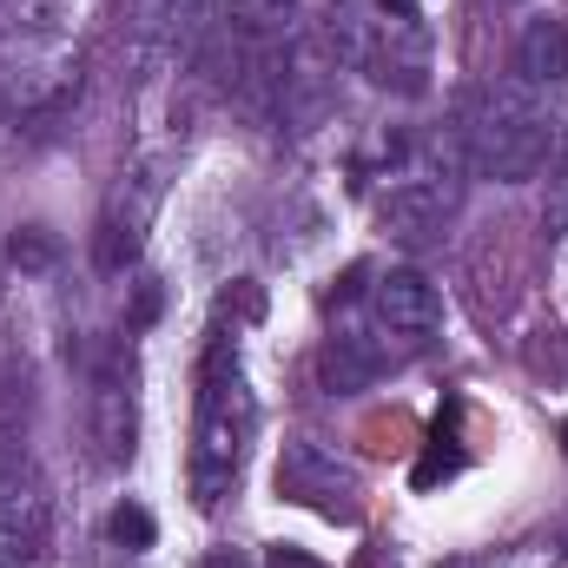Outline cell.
<instances>
[{"mask_svg":"<svg viewBox=\"0 0 568 568\" xmlns=\"http://www.w3.org/2000/svg\"><path fill=\"white\" fill-rule=\"evenodd\" d=\"M252 429H258V397L239 371V351L232 337H212L199 357V429H192V503L199 509H212L232 489Z\"/></svg>","mask_w":568,"mask_h":568,"instance_id":"6da1fadb","label":"cell"},{"mask_svg":"<svg viewBox=\"0 0 568 568\" xmlns=\"http://www.w3.org/2000/svg\"><path fill=\"white\" fill-rule=\"evenodd\" d=\"M516 73H523V87H556V80H568V20H529L523 27Z\"/></svg>","mask_w":568,"mask_h":568,"instance_id":"9c48e42d","label":"cell"},{"mask_svg":"<svg viewBox=\"0 0 568 568\" xmlns=\"http://www.w3.org/2000/svg\"><path fill=\"white\" fill-rule=\"evenodd\" d=\"M7 252H13V265H20V272H47V265L60 258V239H53V232H40V225H20Z\"/></svg>","mask_w":568,"mask_h":568,"instance_id":"7c38bea8","label":"cell"},{"mask_svg":"<svg viewBox=\"0 0 568 568\" xmlns=\"http://www.w3.org/2000/svg\"><path fill=\"white\" fill-rule=\"evenodd\" d=\"M199 568H252V562H245V556H232V549H219V556H205Z\"/></svg>","mask_w":568,"mask_h":568,"instance_id":"ac0fdd59","label":"cell"},{"mask_svg":"<svg viewBox=\"0 0 568 568\" xmlns=\"http://www.w3.org/2000/svg\"><path fill=\"white\" fill-rule=\"evenodd\" d=\"M384 371H390V344H377V337H364V331H337V337L317 351V384H324L331 397H357V390H371Z\"/></svg>","mask_w":568,"mask_h":568,"instance_id":"52a82bcc","label":"cell"},{"mask_svg":"<svg viewBox=\"0 0 568 568\" xmlns=\"http://www.w3.org/2000/svg\"><path fill=\"white\" fill-rule=\"evenodd\" d=\"M456 469H463V449H443V436H436V443H429V456L410 469V483H417V489H436V483H449Z\"/></svg>","mask_w":568,"mask_h":568,"instance_id":"4fadbf2b","label":"cell"},{"mask_svg":"<svg viewBox=\"0 0 568 568\" xmlns=\"http://www.w3.org/2000/svg\"><path fill=\"white\" fill-rule=\"evenodd\" d=\"M33 556H40V536L0 529V568H33Z\"/></svg>","mask_w":568,"mask_h":568,"instance_id":"5bb4252c","label":"cell"},{"mask_svg":"<svg viewBox=\"0 0 568 568\" xmlns=\"http://www.w3.org/2000/svg\"><path fill=\"white\" fill-rule=\"evenodd\" d=\"M152 317H159V284H140V297H133V317H126V324H133V331H145Z\"/></svg>","mask_w":568,"mask_h":568,"instance_id":"9a60e30c","label":"cell"},{"mask_svg":"<svg viewBox=\"0 0 568 568\" xmlns=\"http://www.w3.org/2000/svg\"><path fill=\"white\" fill-rule=\"evenodd\" d=\"M377 317H384V331H397L410 344H429L443 331V297H436V284L424 272H384L377 278Z\"/></svg>","mask_w":568,"mask_h":568,"instance_id":"277c9868","label":"cell"},{"mask_svg":"<svg viewBox=\"0 0 568 568\" xmlns=\"http://www.w3.org/2000/svg\"><path fill=\"white\" fill-rule=\"evenodd\" d=\"M272 568H324V562L304 556V549H291V542H278V549H272Z\"/></svg>","mask_w":568,"mask_h":568,"instance_id":"e0dca14e","label":"cell"},{"mask_svg":"<svg viewBox=\"0 0 568 568\" xmlns=\"http://www.w3.org/2000/svg\"><path fill=\"white\" fill-rule=\"evenodd\" d=\"M152 205H159V185H152V179H133V199L120 192V199L106 205V219H100V232H93V265H100V272H126V265L140 258Z\"/></svg>","mask_w":568,"mask_h":568,"instance_id":"5b68a950","label":"cell"},{"mask_svg":"<svg viewBox=\"0 0 568 568\" xmlns=\"http://www.w3.org/2000/svg\"><path fill=\"white\" fill-rule=\"evenodd\" d=\"M106 536H113L120 549H152V542H159V523H152V509H140V503H120V509L106 516Z\"/></svg>","mask_w":568,"mask_h":568,"instance_id":"8fae6325","label":"cell"},{"mask_svg":"<svg viewBox=\"0 0 568 568\" xmlns=\"http://www.w3.org/2000/svg\"><path fill=\"white\" fill-rule=\"evenodd\" d=\"M456 145H463L469 172H483V179H536L556 159V126L523 87H483L463 106Z\"/></svg>","mask_w":568,"mask_h":568,"instance_id":"7a4b0ae2","label":"cell"},{"mask_svg":"<svg viewBox=\"0 0 568 568\" xmlns=\"http://www.w3.org/2000/svg\"><path fill=\"white\" fill-rule=\"evenodd\" d=\"M126 384H133V364L120 371V357H113V371L93 390V443H100V463H126L140 449V410H133V390Z\"/></svg>","mask_w":568,"mask_h":568,"instance_id":"ba28073f","label":"cell"},{"mask_svg":"<svg viewBox=\"0 0 568 568\" xmlns=\"http://www.w3.org/2000/svg\"><path fill=\"white\" fill-rule=\"evenodd\" d=\"M225 13H232V27L252 33V40H284V33L297 27L304 0H225Z\"/></svg>","mask_w":568,"mask_h":568,"instance_id":"30bf717a","label":"cell"},{"mask_svg":"<svg viewBox=\"0 0 568 568\" xmlns=\"http://www.w3.org/2000/svg\"><path fill=\"white\" fill-rule=\"evenodd\" d=\"M449 212H456V179L424 172V179L390 185V199H384V232H390V239H429Z\"/></svg>","mask_w":568,"mask_h":568,"instance_id":"8992f818","label":"cell"},{"mask_svg":"<svg viewBox=\"0 0 568 568\" xmlns=\"http://www.w3.org/2000/svg\"><path fill=\"white\" fill-rule=\"evenodd\" d=\"M384 13H397V20H417V0H377Z\"/></svg>","mask_w":568,"mask_h":568,"instance_id":"d6986e66","label":"cell"},{"mask_svg":"<svg viewBox=\"0 0 568 568\" xmlns=\"http://www.w3.org/2000/svg\"><path fill=\"white\" fill-rule=\"evenodd\" d=\"M549 192H556V205H549V219H556V225H568V159H562V172L549 179Z\"/></svg>","mask_w":568,"mask_h":568,"instance_id":"2e32d148","label":"cell"},{"mask_svg":"<svg viewBox=\"0 0 568 568\" xmlns=\"http://www.w3.org/2000/svg\"><path fill=\"white\" fill-rule=\"evenodd\" d=\"M278 496H284V503H297V509L331 516V523H357V476H351V469H344L324 443H311V436L284 443V456H278Z\"/></svg>","mask_w":568,"mask_h":568,"instance_id":"3957f363","label":"cell"}]
</instances>
